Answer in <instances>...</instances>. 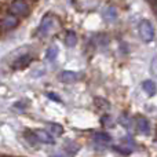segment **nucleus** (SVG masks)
I'll return each instance as SVG.
<instances>
[{"label": "nucleus", "instance_id": "16", "mask_svg": "<svg viewBox=\"0 0 157 157\" xmlns=\"http://www.w3.org/2000/svg\"><path fill=\"white\" fill-rule=\"evenodd\" d=\"M150 71H152V73L157 77V57H155L152 59V63H150Z\"/></svg>", "mask_w": 157, "mask_h": 157}, {"label": "nucleus", "instance_id": "7", "mask_svg": "<svg viewBox=\"0 0 157 157\" xmlns=\"http://www.w3.org/2000/svg\"><path fill=\"white\" fill-rule=\"evenodd\" d=\"M132 146H134L132 139L131 138H124L121 141V144H120V146H116V150L128 155V153H131V150H132Z\"/></svg>", "mask_w": 157, "mask_h": 157}, {"label": "nucleus", "instance_id": "5", "mask_svg": "<svg viewBox=\"0 0 157 157\" xmlns=\"http://www.w3.org/2000/svg\"><path fill=\"white\" fill-rule=\"evenodd\" d=\"M52 24H54V19H52L51 17H48V15L44 17L43 21H41V24H40V28H39V33H40L41 36H46L47 33L51 30Z\"/></svg>", "mask_w": 157, "mask_h": 157}, {"label": "nucleus", "instance_id": "13", "mask_svg": "<svg viewBox=\"0 0 157 157\" xmlns=\"http://www.w3.org/2000/svg\"><path fill=\"white\" fill-rule=\"evenodd\" d=\"M103 15H105V18L108 19V21H114L117 17V11L114 10L113 7H108L105 10V13H103Z\"/></svg>", "mask_w": 157, "mask_h": 157}, {"label": "nucleus", "instance_id": "3", "mask_svg": "<svg viewBox=\"0 0 157 157\" xmlns=\"http://www.w3.org/2000/svg\"><path fill=\"white\" fill-rule=\"evenodd\" d=\"M78 78H80V75L76 73V72H72V71H63L58 75V80L62 81V83H66V84L75 83Z\"/></svg>", "mask_w": 157, "mask_h": 157}, {"label": "nucleus", "instance_id": "4", "mask_svg": "<svg viewBox=\"0 0 157 157\" xmlns=\"http://www.w3.org/2000/svg\"><path fill=\"white\" fill-rule=\"evenodd\" d=\"M30 61H32V55H30V54H24V55H21L19 58H17V59L14 61V63H13V69L18 71V69H24V68H26V66L30 63Z\"/></svg>", "mask_w": 157, "mask_h": 157}, {"label": "nucleus", "instance_id": "2", "mask_svg": "<svg viewBox=\"0 0 157 157\" xmlns=\"http://www.w3.org/2000/svg\"><path fill=\"white\" fill-rule=\"evenodd\" d=\"M10 11H11V14L15 17H24L28 14L29 7H28V4L24 0H14L10 6Z\"/></svg>", "mask_w": 157, "mask_h": 157}, {"label": "nucleus", "instance_id": "19", "mask_svg": "<svg viewBox=\"0 0 157 157\" xmlns=\"http://www.w3.org/2000/svg\"><path fill=\"white\" fill-rule=\"evenodd\" d=\"M48 98H50V99H55V101H59V99H58V98H57V95H55V94H48Z\"/></svg>", "mask_w": 157, "mask_h": 157}, {"label": "nucleus", "instance_id": "8", "mask_svg": "<svg viewBox=\"0 0 157 157\" xmlns=\"http://www.w3.org/2000/svg\"><path fill=\"white\" fill-rule=\"evenodd\" d=\"M136 127H138V130L141 131L142 134H149V131H150L149 121H147V119L144 116H139L138 119H136Z\"/></svg>", "mask_w": 157, "mask_h": 157}, {"label": "nucleus", "instance_id": "12", "mask_svg": "<svg viewBox=\"0 0 157 157\" xmlns=\"http://www.w3.org/2000/svg\"><path fill=\"white\" fill-rule=\"evenodd\" d=\"M65 43L68 47H75L77 43V37L75 35V32H68L66 33V37H65Z\"/></svg>", "mask_w": 157, "mask_h": 157}, {"label": "nucleus", "instance_id": "17", "mask_svg": "<svg viewBox=\"0 0 157 157\" xmlns=\"http://www.w3.org/2000/svg\"><path fill=\"white\" fill-rule=\"evenodd\" d=\"M149 3L152 4L153 11H155V15H156V18H157V0H149Z\"/></svg>", "mask_w": 157, "mask_h": 157}, {"label": "nucleus", "instance_id": "6", "mask_svg": "<svg viewBox=\"0 0 157 157\" xmlns=\"http://www.w3.org/2000/svg\"><path fill=\"white\" fill-rule=\"evenodd\" d=\"M35 135H36V138H37V141L39 142H41V144H54V139H52V136L50 135L47 131H44V130H37V131H35Z\"/></svg>", "mask_w": 157, "mask_h": 157}, {"label": "nucleus", "instance_id": "11", "mask_svg": "<svg viewBox=\"0 0 157 157\" xmlns=\"http://www.w3.org/2000/svg\"><path fill=\"white\" fill-rule=\"evenodd\" d=\"M94 141L97 142V144H105L106 145L112 141V138H110V135L106 132H97L94 135Z\"/></svg>", "mask_w": 157, "mask_h": 157}, {"label": "nucleus", "instance_id": "1", "mask_svg": "<svg viewBox=\"0 0 157 157\" xmlns=\"http://www.w3.org/2000/svg\"><path fill=\"white\" fill-rule=\"evenodd\" d=\"M139 36L145 43H150L155 39V29H153V25L150 24L147 19H144L139 24Z\"/></svg>", "mask_w": 157, "mask_h": 157}, {"label": "nucleus", "instance_id": "9", "mask_svg": "<svg viewBox=\"0 0 157 157\" xmlns=\"http://www.w3.org/2000/svg\"><path fill=\"white\" fill-rule=\"evenodd\" d=\"M142 88H144V91L146 92L149 97H153V95L157 92L156 83L153 80H145L144 83H142Z\"/></svg>", "mask_w": 157, "mask_h": 157}, {"label": "nucleus", "instance_id": "18", "mask_svg": "<svg viewBox=\"0 0 157 157\" xmlns=\"http://www.w3.org/2000/svg\"><path fill=\"white\" fill-rule=\"evenodd\" d=\"M102 123H103V125H112V124H113V123H112V120H110V117H109V116H105V117H103V120H102Z\"/></svg>", "mask_w": 157, "mask_h": 157}, {"label": "nucleus", "instance_id": "20", "mask_svg": "<svg viewBox=\"0 0 157 157\" xmlns=\"http://www.w3.org/2000/svg\"><path fill=\"white\" fill-rule=\"evenodd\" d=\"M52 157H63V156H59V155H55V156H52Z\"/></svg>", "mask_w": 157, "mask_h": 157}, {"label": "nucleus", "instance_id": "15", "mask_svg": "<svg viewBox=\"0 0 157 157\" xmlns=\"http://www.w3.org/2000/svg\"><path fill=\"white\" fill-rule=\"evenodd\" d=\"M51 131L55 134V135H62V132H63V128L61 127V125H58V124H51Z\"/></svg>", "mask_w": 157, "mask_h": 157}, {"label": "nucleus", "instance_id": "10", "mask_svg": "<svg viewBox=\"0 0 157 157\" xmlns=\"http://www.w3.org/2000/svg\"><path fill=\"white\" fill-rule=\"evenodd\" d=\"M17 25H18V19H17V17H14V15H7L2 22V26L7 30L14 29Z\"/></svg>", "mask_w": 157, "mask_h": 157}, {"label": "nucleus", "instance_id": "14", "mask_svg": "<svg viewBox=\"0 0 157 157\" xmlns=\"http://www.w3.org/2000/svg\"><path fill=\"white\" fill-rule=\"evenodd\" d=\"M58 55V48L55 46H51L48 50H47V59L48 61H54Z\"/></svg>", "mask_w": 157, "mask_h": 157}]
</instances>
